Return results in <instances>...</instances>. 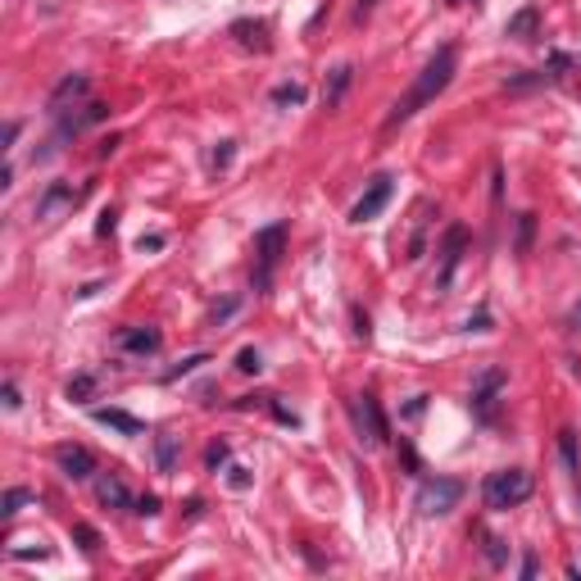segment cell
I'll list each match as a JSON object with an SVG mask.
<instances>
[{"instance_id":"1","label":"cell","mask_w":581,"mask_h":581,"mask_svg":"<svg viewBox=\"0 0 581 581\" xmlns=\"http://www.w3.org/2000/svg\"><path fill=\"white\" fill-rule=\"evenodd\" d=\"M454 68H459V51L454 46H441L428 64H422V73L413 77V87L391 105V114H386V128H400V123H409L418 109H428L450 82H454Z\"/></svg>"},{"instance_id":"2","label":"cell","mask_w":581,"mask_h":581,"mask_svg":"<svg viewBox=\"0 0 581 581\" xmlns=\"http://www.w3.org/2000/svg\"><path fill=\"white\" fill-rule=\"evenodd\" d=\"M531 473L527 468H499V473H491L486 477V486H482V499H486V509H495V514H505V509H518L522 499L531 495Z\"/></svg>"},{"instance_id":"3","label":"cell","mask_w":581,"mask_h":581,"mask_svg":"<svg viewBox=\"0 0 581 581\" xmlns=\"http://www.w3.org/2000/svg\"><path fill=\"white\" fill-rule=\"evenodd\" d=\"M459 499H463V482L459 477H428L418 486L413 505H418L422 518H441V514H450L459 505Z\"/></svg>"},{"instance_id":"4","label":"cell","mask_w":581,"mask_h":581,"mask_svg":"<svg viewBox=\"0 0 581 581\" xmlns=\"http://www.w3.org/2000/svg\"><path fill=\"white\" fill-rule=\"evenodd\" d=\"M350 418H355V432H359V441L368 445V450H377V445H386V418H381V404H377V396H355L350 400Z\"/></svg>"},{"instance_id":"5","label":"cell","mask_w":581,"mask_h":581,"mask_svg":"<svg viewBox=\"0 0 581 581\" xmlns=\"http://www.w3.org/2000/svg\"><path fill=\"white\" fill-rule=\"evenodd\" d=\"M282 246H287V223H273V227H263L259 237H255V255H259V278H255V287H259V291L268 287V278H273V268H278V259H282Z\"/></svg>"},{"instance_id":"6","label":"cell","mask_w":581,"mask_h":581,"mask_svg":"<svg viewBox=\"0 0 581 581\" xmlns=\"http://www.w3.org/2000/svg\"><path fill=\"white\" fill-rule=\"evenodd\" d=\"M391 191H396V186H391V177H386V173H381V177H373V182H368V191L359 196V205L350 209V223H373L386 205H391Z\"/></svg>"},{"instance_id":"7","label":"cell","mask_w":581,"mask_h":581,"mask_svg":"<svg viewBox=\"0 0 581 581\" xmlns=\"http://www.w3.org/2000/svg\"><path fill=\"white\" fill-rule=\"evenodd\" d=\"M87 91H91V77L87 73H68V77H59V87L51 91V100H46V114H68V105H77V100H87Z\"/></svg>"},{"instance_id":"8","label":"cell","mask_w":581,"mask_h":581,"mask_svg":"<svg viewBox=\"0 0 581 581\" xmlns=\"http://www.w3.org/2000/svg\"><path fill=\"white\" fill-rule=\"evenodd\" d=\"M55 463L68 482H87L96 473V454L87 445H55Z\"/></svg>"},{"instance_id":"9","label":"cell","mask_w":581,"mask_h":581,"mask_svg":"<svg viewBox=\"0 0 581 581\" xmlns=\"http://www.w3.org/2000/svg\"><path fill=\"white\" fill-rule=\"evenodd\" d=\"M77 200H82V191H77L73 182H51L46 191H42V200H36V218H55L59 209H73Z\"/></svg>"},{"instance_id":"10","label":"cell","mask_w":581,"mask_h":581,"mask_svg":"<svg viewBox=\"0 0 581 581\" xmlns=\"http://www.w3.org/2000/svg\"><path fill=\"white\" fill-rule=\"evenodd\" d=\"M109 119V105H100V100H87L77 114H64L59 119V132H55V141H68V137H77L82 128H91V123H105Z\"/></svg>"},{"instance_id":"11","label":"cell","mask_w":581,"mask_h":581,"mask_svg":"<svg viewBox=\"0 0 581 581\" xmlns=\"http://www.w3.org/2000/svg\"><path fill=\"white\" fill-rule=\"evenodd\" d=\"M160 345H164V336L154 332V327H123L119 332V350L123 355H160Z\"/></svg>"},{"instance_id":"12","label":"cell","mask_w":581,"mask_h":581,"mask_svg":"<svg viewBox=\"0 0 581 581\" xmlns=\"http://www.w3.org/2000/svg\"><path fill=\"white\" fill-rule=\"evenodd\" d=\"M499 386H505V373H499V368H486V373L477 377V386H473V404L482 409V418H491V404H495V396H499Z\"/></svg>"},{"instance_id":"13","label":"cell","mask_w":581,"mask_h":581,"mask_svg":"<svg viewBox=\"0 0 581 581\" xmlns=\"http://www.w3.org/2000/svg\"><path fill=\"white\" fill-rule=\"evenodd\" d=\"M91 418L100 422V428H114V432H123V436H141L145 432V422L123 413V409H91Z\"/></svg>"},{"instance_id":"14","label":"cell","mask_w":581,"mask_h":581,"mask_svg":"<svg viewBox=\"0 0 581 581\" xmlns=\"http://www.w3.org/2000/svg\"><path fill=\"white\" fill-rule=\"evenodd\" d=\"M463 241H468V232H463V227H450L445 232V246H441V287L450 282V273H454V263H459V255H463Z\"/></svg>"},{"instance_id":"15","label":"cell","mask_w":581,"mask_h":581,"mask_svg":"<svg viewBox=\"0 0 581 581\" xmlns=\"http://www.w3.org/2000/svg\"><path fill=\"white\" fill-rule=\"evenodd\" d=\"M232 36L250 51H268V23L263 19H237L232 23Z\"/></svg>"},{"instance_id":"16","label":"cell","mask_w":581,"mask_h":581,"mask_svg":"<svg viewBox=\"0 0 581 581\" xmlns=\"http://www.w3.org/2000/svg\"><path fill=\"white\" fill-rule=\"evenodd\" d=\"M350 82H355V64H336V68H332V77H327V87H323V105H327V109H336V105H341V96L350 91Z\"/></svg>"},{"instance_id":"17","label":"cell","mask_w":581,"mask_h":581,"mask_svg":"<svg viewBox=\"0 0 581 581\" xmlns=\"http://www.w3.org/2000/svg\"><path fill=\"white\" fill-rule=\"evenodd\" d=\"M96 495H100V505H109V509H132V505H137L119 477H100V482H96Z\"/></svg>"},{"instance_id":"18","label":"cell","mask_w":581,"mask_h":581,"mask_svg":"<svg viewBox=\"0 0 581 581\" xmlns=\"http://www.w3.org/2000/svg\"><path fill=\"white\" fill-rule=\"evenodd\" d=\"M177 441L173 432H160L154 436V463H160V473H173V463H177Z\"/></svg>"},{"instance_id":"19","label":"cell","mask_w":581,"mask_h":581,"mask_svg":"<svg viewBox=\"0 0 581 581\" xmlns=\"http://www.w3.org/2000/svg\"><path fill=\"white\" fill-rule=\"evenodd\" d=\"M536 27H540V14H536V10H518V14L505 23V32H509V36H518V42H531Z\"/></svg>"},{"instance_id":"20","label":"cell","mask_w":581,"mask_h":581,"mask_svg":"<svg viewBox=\"0 0 581 581\" xmlns=\"http://www.w3.org/2000/svg\"><path fill=\"white\" fill-rule=\"evenodd\" d=\"M73 540H77V546H82L87 554H96V550H100V531H96V527H87V522H73Z\"/></svg>"},{"instance_id":"21","label":"cell","mask_w":581,"mask_h":581,"mask_svg":"<svg viewBox=\"0 0 581 581\" xmlns=\"http://www.w3.org/2000/svg\"><path fill=\"white\" fill-rule=\"evenodd\" d=\"M27 499H32V491H23V486H10V491H5V499H0V509H5V518H14V514L27 505Z\"/></svg>"},{"instance_id":"22","label":"cell","mask_w":581,"mask_h":581,"mask_svg":"<svg viewBox=\"0 0 581 581\" xmlns=\"http://www.w3.org/2000/svg\"><path fill=\"white\" fill-rule=\"evenodd\" d=\"M91 396H96V377H91V373H82V377L68 381V400H91Z\"/></svg>"},{"instance_id":"23","label":"cell","mask_w":581,"mask_h":581,"mask_svg":"<svg viewBox=\"0 0 581 581\" xmlns=\"http://www.w3.org/2000/svg\"><path fill=\"white\" fill-rule=\"evenodd\" d=\"M273 105H304V87H300V82H282V87H273Z\"/></svg>"},{"instance_id":"24","label":"cell","mask_w":581,"mask_h":581,"mask_svg":"<svg viewBox=\"0 0 581 581\" xmlns=\"http://www.w3.org/2000/svg\"><path fill=\"white\" fill-rule=\"evenodd\" d=\"M486 559H491L495 568L509 563V550H505V540H499V536H486Z\"/></svg>"},{"instance_id":"25","label":"cell","mask_w":581,"mask_h":581,"mask_svg":"<svg viewBox=\"0 0 581 581\" xmlns=\"http://www.w3.org/2000/svg\"><path fill=\"white\" fill-rule=\"evenodd\" d=\"M531 232H536V214H522V218H518V250H522V255L531 250Z\"/></svg>"},{"instance_id":"26","label":"cell","mask_w":581,"mask_h":581,"mask_svg":"<svg viewBox=\"0 0 581 581\" xmlns=\"http://www.w3.org/2000/svg\"><path fill=\"white\" fill-rule=\"evenodd\" d=\"M132 514H141V518H154V514H160V495H137Z\"/></svg>"},{"instance_id":"27","label":"cell","mask_w":581,"mask_h":581,"mask_svg":"<svg viewBox=\"0 0 581 581\" xmlns=\"http://www.w3.org/2000/svg\"><path fill=\"white\" fill-rule=\"evenodd\" d=\"M559 450H563V459H568V468H577V436H572V432H559Z\"/></svg>"},{"instance_id":"28","label":"cell","mask_w":581,"mask_h":581,"mask_svg":"<svg viewBox=\"0 0 581 581\" xmlns=\"http://www.w3.org/2000/svg\"><path fill=\"white\" fill-rule=\"evenodd\" d=\"M200 364H209V355H191V359H182V368H173V373H169V381H177L182 373H191V368H200Z\"/></svg>"},{"instance_id":"29","label":"cell","mask_w":581,"mask_h":581,"mask_svg":"<svg viewBox=\"0 0 581 581\" xmlns=\"http://www.w3.org/2000/svg\"><path fill=\"white\" fill-rule=\"evenodd\" d=\"M232 145H237V141H218V150H214V169H227V164H232Z\"/></svg>"},{"instance_id":"30","label":"cell","mask_w":581,"mask_h":581,"mask_svg":"<svg viewBox=\"0 0 581 581\" xmlns=\"http://www.w3.org/2000/svg\"><path fill=\"white\" fill-rule=\"evenodd\" d=\"M237 368H241V373H259V350H241V355H237Z\"/></svg>"},{"instance_id":"31","label":"cell","mask_w":581,"mask_h":581,"mask_svg":"<svg viewBox=\"0 0 581 581\" xmlns=\"http://www.w3.org/2000/svg\"><path fill=\"white\" fill-rule=\"evenodd\" d=\"M205 463H209V468H218V463H227V445H223V441H218V445H209Z\"/></svg>"},{"instance_id":"32","label":"cell","mask_w":581,"mask_h":581,"mask_svg":"<svg viewBox=\"0 0 581 581\" xmlns=\"http://www.w3.org/2000/svg\"><path fill=\"white\" fill-rule=\"evenodd\" d=\"M23 400H19V386L14 381H5V409H19Z\"/></svg>"},{"instance_id":"33","label":"cell","mask_w":581,"mask_h":581,"mask_svg":"<svg viewBox=\"0 0 581 581\" xmlns=\"http://www.w3.org/2000/svg\"><path fill=\"white\" fill-rule=\"evenodd\" d=\"M232 486L246 491V486H250V473H246V468H232Z\"/></svg>"},{"instance_id":"34","label":"cell","mask_w":581,"mask_h":581,"mask_svg":"<svg viewBox=\"0 0 581 581\" xmlns=\"http://www.w3.org/2000/svg\"><path fill=\"white\" fill-rule=\"evenodd\" d=\"M96 232H100V237H105V232H114V209H105V214H100V223H96Z\"/></svg>"},{"instance_id":"35","label":"cell","mask_w":581,"mask_h":581,"mask_svg":"<svg viewBox=\"0 0 581 581\" xmlns=\"http://www.w3.org/2000/svg\"><path fill=\"white\" fill-rule=\"evenodd\" d=\"M14 141H19V123H5V150H14Z\"/></svg>"},{"instance_id":"36","label":"cell","mask_w":581,"mask_h":581,"mask_svg":"<svg viewBox=\"0 0 581 581\" xmlns=\"http://www.w3.org/2000/svg\"><path fill=\"white\" fill-rule=\"evenodd\" d=\"M373 5H377V0H359V5H355V19H368V14H373Z\"/></svg>"},{"instance_id":"37","label":"cell","mask_w":581,"mask_h":581,"mask_svg":"<svg viewBox=\"0 0 581 581\" xmlns=\"http://www.w3.org/2000/svg\"><path fill=\"white\" fill-rule=\"evenodd\" d=\"M568 577H581V559H572V563H568Z\"/></svg>"},{"instance_id":"38","label":"cell","mask_w":581,"mask_h":581,"mask_svg":"<svg viewBox=\"0 0 581 581\" xmlns=\"http://www.w3.org/2000/svg\"><path fill=\"white\" fill-rule=\"evenodd\" d=\"M577 318H581V309H577Z\"/></svg>"}]
</instances>
